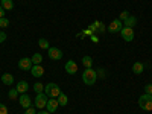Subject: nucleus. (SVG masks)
<instances>
[{
  "instance_id": "31",
  "label": "nucleus",
  "mask_w": 152,
  "mask_h": 114,
  "mask_svg": "<svg viewBox=\"0 0 152 114\" xmlns=\"http://www.w3.org/2000/svg\"><path fill=\"white\" fill-rule=\"evenodd\" d=\"M5 17V9H3V6L0 5V18H3Z\"/></svg>"
},
{
  "instance_id": "4",
  "label": "nucleus",
  "mask_w": 152,
  "mask_h": 114,
  "mask_svg": "<svg viewBox=\"0 0 152 114\" xmlns=\"http://www.w3.org/2000/svg\"><path fill=\"white\" fill-rule=\"evenodd\" d=\"M47 100H49V97H47V94L46 93H38L37 96H35V107L37 108H40V110H43V108H46V105H47Z\"/></svg>"
},
{
  "instance_id": "11",
  "label": "nucleus",
  "mask_w": 152,
  "mask_h": 114,
  "mask_svg": "<svg viewBox=\"0 0 152 114\" xmlns=\"http://www.w3.org/2000/svg\"><path fill=\"white\" fill-rule=\"evenodd\" d=\"M31 73H32L34 78H41L44 75V69L41 67V64H34L32 69H31Z\"/></svg>"
},
{
  "instance_id": "14",
  "label": "nucleus",
  "mask_w": 152,
  "mask_h": 114,
  "mask_svg": "<svg viewBox=\"0 0 152 114\" xmlns=\"http://www.w3.org/2000/svg\"><path fill=\"white\" fill-rule=\"evenodd\" d=\"M2 82L5 85H12L14 84V76H12L11 73H3L2 75Z\"/></svg>"
},
{
  "instance_id": "9",
  "label": "nucleus",
  "mask_w": 152,
  "mask_h": 114,
  "mask_svg": "<svg viewBox=\"0 0 152 114\" xmlns=\"http://www.w3.org/2000/svg\"><path fill=\"white\" fill-rule=\"evenodd\" d=\"M18 102H20V105H21L24 110L29 108V107H32V99L29 97V94H28V93L21 94V96H20V99H18Z\"/></svg>"
},
{
  "instance_id": "33",
  "label": "nucleus",
  "mask_w": 152,
  "mask_h": 114,
  "mask_svg": "<svg viewBox=\"0 0 152 114\" xmlns=\"http://www.w3.org/2000/svg\"><path fill=\"white\" fill-rule=\"evenodd\" d=\"M151 96H152V94H151Z\"/></svg>"
},
{
  "instance_id": "32",
  "label": "nucleus",
  "mask_w": 152,
  "mask_h": 114,
  "mask_svg": "<svg viewBox=\"0 0 152 114\" xmlns=\"http://www.w3.org/2000/svg\"><path fill=\"white\" fill-rule=\"evenodd\" d=\"M37 114H50V113H49L47 110H40V111H38Z\"/></svg>"
},
{
  "instance_id": "15",
  "label": "nucleus",
  "mask_w": 152,
  "mask_h": 114,
  "mask_svg": "<svg viewBox=\"0 0 152 114\" xmlns=\"http://www.w3.org/2000/svg\"><path fill=\"white\" fill-rule=\"evenodd\" d=\"M143 70H145V64L143 62H134V66H132V72L135 73V75H142L143 73Z\"/></svg>"
},
{
  "instance_id": "13",
  "label": "nucleus",
  "mask_w": 152,
  "mask_h": 114,
  "mask_svg": "<svg viewBox=\"0 0 152 114\" xmlns=\"http://www.w3.org/2000/svg\"><path fill=\"white\" fill-rule=\"evenodd\" d=\"M15 88H17V91L20 94H24V93H28V90H29V84L26 81H20V82H17Z\"/></svg>"
},
{
  "instance_id": "3",
  "label": "nucleus",
  "mask_w": 152,
  "mask_h": 114,
  "mask_svg": "<svg viewBox=\"0 0 152 114\" xmlns=\"http://www.w3.org/2000/svg\"><path fill=\"white\" fill-rule=\"evenodd\" d=\"M138 107L143 111H152V96L151 94H142L138 97Z\"/></svg>"
},
{
  "instance_id": "10",
  "label": "nucleus",
  "mask_w": 152,
  "mask_h": 114,
  "mask_svg": "<svg viewBox=\"0 0 152 114\" xmlns=\"http://www.w3.org/2000/svg\"><path fill=\"white\" fill-rule=\"evenodd\" d=\"M32 66H34V64H32V59H31V58H21V59L18 61V67H20L21 70H26V72H28V70L32 69Z\"/></svg>"
},
{
  "instance_id": "23",
  "label": "nucleus",
  "mask_w": 152,
  "mask_h": 114,
  "mask_svg": "<svg viewBox=\"0 0 152 114\" xmlns=\"http://www.w3.org/2000/svg\"><path fill=\"white\" fill-rule=\"evenodd\" d=\"M34 90H35L37 94H38V93H43V91H44V85H43L41 82H35V84H34Z\"/></svg>"
},
{
  "instance_id": "26",
  "label": "nucleus",
  "mask_w": 152,
  "mask_h": 114,
  "mask_svg": "<svg viewBox=\"0 0 152 114\" xmlns=\"http://www.w3.org/2000/svg\"><path fill=\"white\" fill-rule=\"evenodd\" d=\"M128 17H129V14H128V11H123L122 14H120V17H119V20H120V21H125V20L128 18Z\"/></svg>"
},
{
  "instance_id": "6",
  "label": "nucleus",
  "mask_w": 152,
  "mask_h": 114,
  "mask_svg": "<svg viewBox=\"0 0 152 114\" xmlns=\"http://www.w3.org/2000/svg\"><path fill=\"white\" fill-rule=\"evenodd\" d=\"M47 53H49V58L50 59H55V61H58V59H61L62 58V50L61 49H58V47H49L47 49Z\"/></svg>"
},
{
  "instance_id": "22",
  "label": "nucleus",
  "mask_w": 152,
  "mask_h": 114,
  "mask_svg": "<svg viewBox=\"0 0 152 114\" xmlns=\"http://www.w3.org/2000/svg\"><path fill=\"white\" fill-rule=\"evenodd\" d=\"M38 46H40L41 49H44V50H47L50 47V44H49V41L46 40V38H40V40H38Z\"/></svg>"
},
{
  "instance_id": "27",
  "label": "nucleus",
  "mask_w": 152,
  "mask_h": 114,
  "mask_svg": "<svg viewBox=\"0 0 152 114\" xmlns=\"http://www.w3.org/2000/svg\"><path fill=\"white\" fill-rule=\"evenodd\" d=\"M24 114H37V110L34 107H29V108L24 110Z\"/></svg>"
},
{
  "instance_id": "20",
  "label": "nucleus",
  "mask_w": 152,
  "mask_h": 114,
  "mask_svg": "<svg viewBox=\"0 0 152 114\" xmlns=\"http://www.w3.org/2000/svg\"><path fill=\"white\" fill-rule=\"evenodd\" d=\"M94 28H96V34H102L105 31V26H104V23L102 21H94Z\"/></svg>"
},
{
  "instance_id": "17",
  "label": "nucleus",
  "mask_w": 152,
  "mask_h": 114,
  "mask_svg": "<svg viewBox=\"0 0 152 114\" xmlns=\"http://www.w3.org/2000/svg\"><path fill=\"white\" fill-rule=\"evenodd\" d=\"M3 6V9L5 11H12L14 9V2H12V0H2V3H0Z\"/></svg>"
},
{
  "instance_id": "29",
  "label": "nucleus",
  "mask_w": 152,
  "mask_h": 114,
  "mask_svg": "<svg viewBox=\"0 0 152 114\" xmlns=\"http://www.w3.org/2000/svg\"><path fill=\"white\" fill-rule=\"evenodd\" d=\"M145 93H146V94H152V84H148V85L145 87Z\"/></svg>"
},
{
  "instance_id": "24",
  "label": "nucleus",
  "mask_w": 152,
  "mask_h": 114,
  "mask_svg": "<svg viewBox=\"0 0 152 114\" xmlns=\"http://www.w3.org/2000/svg\"><path fill=\"white\" fill-rule=\"evenodd\" d=\"M18 94H20V93L17 91V88H12V90H9V94H8V96H9V99H11V100H15Z\"/></svg>"
},
{
  "instance_id": "28",
  "label": "nucleus",
  "mask_w": 152,
  "mask_h": 114,
  "mask_svg": "<svg viewBox=\"0 0 152 114\" xmlns=\"http://www.w3.org/2000/svg\"><path fill=\"white\" fill-rule=\"evenodd\" d=\"M0 114H8V107L3 104H0Z\"/></svg>"
},
{
  "instance_id": "5",
  "label": "nucleus",
  "mask_w": 152,
  "mask_h": 114,
  "mask_svg": "<svg viewBox=\"0 0 152 114\" xmlns=\"http://www.w3.org/2000/svg\"><path fill=\"white\" fill-rule=\"evenodd\" d=\"M120 37L123 38L125 41H132L134 40V29L132 28H126V26H123L122 28V31H120Z\"/></svg>"
},
{
  "instance_id": "2",
  "label": "nucleus",
  "mask_w": 152,
  "mask_h": 114,
  "mask_svg": "<svg viewBox=\"0 0 152 114\" xmlns=\"http://www.w3.org/2000/svg\"><path fill=\"white\" fill-rule=\"evenodd\" d=\"M44 93L47 94V97H55V99H58V96L61 94V88H59L58 84L50 82V84H47V85L44 87Z\"/></svg>"
},
{
  "instance_id": "21",
  "label": "nucleus",
  "mask_w": 152,
  "mask_h": 114,
  "mask_svg": "<svg viewBox=\"0 0 152 114\" xmlns=\"http://www.w3.org/2000/svg\"><path fill=\"white\" fill-rule=\"evenodd\" d=\"M31 59H32V64H41V61H43V55H41V53H34Z\"/></svg>"
},
{
  "instance_id": "18",
  "label": "nucleus",
  "mask_w": 152,
  "mask_h": 114,
  "mask_svg": "<svg viewBox=\"0 0 152 114\" xmlns=\"http://www.w3.org/2000/svg\"><path fill=\"white\" fill-rule=\"evenodd\" d=\"M58 102H59V107H66L67 104H69V97H67V94H64L61 91V94L58 96Z\"/></svg>"
},
{
  "instance_id": "30",
  "label": "nucleus",
  "mask_w": 152,
  "mask_h": 114,
  "mask_svg": "<svg viewBox=\"0 0 152 114\" xmlns=\"http://www.w3.org/2000/svg\"><path fill=\"white\" fill-rule=\"evenodd\" d=\"M5 40H6V34L3 31H0V43H3Z\"/></svg>"
},
{
  "instance_id": "19",
  "label": "nucleus",
  "mask_w": 152,
  "mask_h": 114,
  "mask_svg": "<svg viewBox=\"0 0 152 114\" xmlns=\"http://www.w3.org/2000/svg\"><path fill=\"white\" fill-rule=\"evenodd\" d=\"M82 64H84L85 69H91V67H93V58L88 56V55L84 56V58H82Z\"/></svg>"
},
{
  "instance_id": "8",
  "label": "nucleus",
  "mask_w": 152,
  "mask_h": 114,
  "mask_svg": "<svg viewBox=\"0 0 152 114\" xmlns=\"http://www.w3.org/2000/svg\"><path fill=\"white\" fill-rule=\"evenodd\" d=\"M122 28H123V21H120V20L117 18V20H113V21L110 23L108 31L114 34V32H120V31H122Z\"/></svg>"
},
{
  "instance_id": "16",
  "label": "nucleus",
  "mask_w": 152,
  "mask_h": 114,
  "mask_svg": "<svg viewBox=\"0 0 152 114\" xmlns=\"http://www.w3.org/2000/svg\"><path fill=\"white\" fill-rule=\"evenodd\" d=\"M123 24L126 28H134L135 24H137V17H132V15H129L128 18H126L125 21H123Z\"/></svg>"
},
{
  "instance_id": "12",
  "label": "nucleus",
  "mask_w": 152,
  "mask_h": 114,
  "mask_svg": "<svg viewBox=\"0 0 152 114\" xmlns=\"http://www.w3.org/2000/svg\"><path fill=\"white\" fill-rule=\"evenodd\" d=\"M66 72L69 75H76V72H78V64H76L75 61H67L66 62Z\"/></svg>"
},
{
  "instance_id": "7",
  "label": "nucleus",
  "mask_w": 152,
  "mask_h": 114,
  "mask_svg": "<svg viewBox=\"0 0 152 114\" xmlns=\"http://www.w3.org/2000/svg\"><path fill=\"white\" fill-rule=\"evenodd\" d=\"M58 107H59L58 99H55V97H49V100H47V105H46V110H47L50 114H52V113H56Z\"/></svg>"
},
{
  "instance_id": "25",
  "label": "nucleus",
  "mask_w": 152,
  "mask_h": 114,
  "mask_svg": "<svg viewBox=\"0 0 152 114\" xmlns=\"http://www.w3.org/2000/svg\"><path fill=\"white\" fill-rule=\"evenodd\" d=\"M8 26H9V20H8L6 17L0 18V28H2V29H5V28H8Z\"/></svg>"
},
{
  "instance_id": "1",
  "label": "nucleus",
  "mask_w": 152,
  "mask_h": 114,
  "mask_svg": "<svg viewBox=\"0 0 152 114\" xmlns=\"http://www.w3.org/2000/svg\"><path fill=\"white\" fill-rule=\"evenodd\" d=\"M97 79V72L93 69H85L82 73V81L85 85H94Z\"/></svg>"
}]
</instances>
